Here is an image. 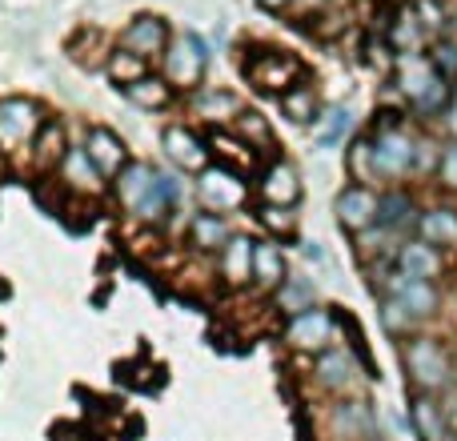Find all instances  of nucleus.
<instances>
[{
    "label": "nucleus",
    "instance_id": "f257e3e1",
    "mask_svg": "<svg viewBox=\"0 0 457 441\" xmlns=\"http://www.w3.org/2000/svg\"><path fill=\"white\" fill-rule=\"evenodd\" d=\"M402 362H405V373H410L418 394L434 397V394H442V389L453 386V357L437 337H426V333L410 337L402 349Z\"/></svg>",
    "mask_w": 457,
    "mask_h": 441
},
{
    "label": "nucleus",
    "instance_id": "f03ea898",
    "mask_svg": "<svg viewBox=\"0 0 457 441\" xmlns=\"http://www.w3.org/2000/svg\"><path fill=\"white\" fill-rule=\"evenodd\" d=\"M413 165H418V141L402 125H381L370 137V177L397 181V177L413 173Z\"/></svg>",
    "mask_w": 457,
    "mask_h": 441
},
{
    "label": "nucleus",
    "instance_id": "7ed1b4c3",
    "mask_svg": "<svg viewBox=\"0 0 457 441\" xmlns=\"http://www.w3.org/2000/svg\"><path fill=\"white\" fill-rule=\"evenodd\" d=\"M245 77L253 80L265 93H289L293 85H301V64L297 56L281 53V48H257V53L245 61Z\"/></svg>",
    "mask_w": 457,
    "mask_h": 441
},
{
    "label": "nucleus",
    "instance_id": "20e7f679",
    "mask_svg": "<svg viewBox=\"0 0 457 441\" xmlns=\"http://www.w3.org/2000/svg\"><path fill=\"white\" fill-rule=\"evenodd\" d=\"M165 61V80L181 88H201L209 69V45L197 37V32H185L177 45H169V53L161 56Z\"/></svg>",
    "mask_w": 457,
    "mask_h": 441
},
{
    "label": "nucleus",
    "instance_id": "39448f33",
    "mask_svg": "<svg viewBox=\"0 0 457 441\" xmlns=\"http://www.w3.org/2000/svg\"><path fill=\"white\" fill-rule=\"evenodd\" d=\"M40 125H45V121H40L37 101H29V96H4V101H0V149L4 153L32 145Z\"/></svg>",
    "mask_w": 457,
    "mask_h": 441
},
{
    "label": "nucleus",
    "instance_id": "423d86ee",
    "mask_svg": "<svg viewBox=\"0 0 457 441\" xmlns=\"http://www.w3.org/2000/svg\"><path fill=\"white\" fill-rule=\"evenodd\" d=\"M197 197L205 201L209 213H233V209H241L245 201H249V185L241 181L237 169H225V165L213 169L209 165L197 181Z\"/></svg>",
    "mask_w": 457,
    "mask_h": 441
},
{
    "label": "nucleus",
    "instance_id": "0eeeda50",
    "mask_svg": "<svg viewBox=\"0 0 457 441\" xmlns=\"http://www.w3.org/2000/svg\"><path fill=\"white\" fill-rule=\"evenodd\" d=\"M313 378L321 389H329V394L337 397H353L357 386H361V365H357V357L349 354V349L341 345H329L325 354H317L313 362Z\"/></svg>",
    "mask_w": 457,
    "mask_h": 441
},
{
    "label": "nucleus",
    "instance_id": "6e6552de",
    "mask_svg": "<svg viewBox=\"0 0 457 441\" xmlns=\"http://www.w3.org/2000/svg\"><path fill=\"white\" fill-rule=\"evenodd\" d=\"M333 333H337V317L329 309H309V313H297L285 329V341H289L297 354H325L333 345Z\"/></svg>",
    "mask_w": 457,
    "mask_h": 441
},
{
    "label": "nucleus",
    "instance_id": "1a4fd4ad",
    "mask_svg": "<svg viewBox=\"0 0 457 441\" xmlns=\"http://www.w3.org/2000/svg\"><path fill=\"white\" fill-rule=\"evenodd\" d=\"M329 434L337 441H373L378 434V418L365 397H341L329 410Z\"/></svg>",
    "mask_w": 457,
    "mask_h": 441
},
{
    "label": "nucleus",
    "instance_id": "9d476101",
    "mask_svg": "<svg viewBox=\"0 0 457 441\" xmlns=\"http://www.w3.org/2000/svg\"><path fill=\"white\" fill-rule=\"evenodd\" d=\"M378 205L381 197L370 189V185H345L333 201V213H337V225L349 229V233H365V229L378 225Z\"/></svg>",
    "mask_w": 457,
    "mask_h": 441
},
{
    "label": "nucleus",
    "instance_id": "9b49d317",
    "mask_svg": "<svg viewBox=\"0 0 457 441\" xmlns=\"http://www.w3.org/2000/svg\"><path fill=\"white\" fill-rule=\"evenodd\" d=\"M386 297L402 301V305L410 309L418 321L434 317L437 305H442V293H437L434 281H421V277H405V273H389V277H386Z\"/></svg>",
    "mask_w": 457,
    "mask_h": 441
},
{
    "label": "nucleus",
    "instance_id": "f8f14e48",
    "mask_svg": "<svg viewBox=\"0 0 457 441\" xmlns=\"http://www.w3.org/2000/svg\"><path fill=\"white\" fill-rule=\"evenodd\" d=\"M169 24L161 21V16H137L133 24H129L125 32H120V48L133 56H141V61H153V56H165L169 53Z\"/></svg>",
    "mask_w": 457,
    "mask_h": 441
},
{
    "label": "nucleus",
    "instance_id": "ddd939ff",
    "mask_svg": "<svg viewBox=\"0 0 457 441\" xmlns=\"http://www.w3.org/2000/svg\"><path fill=\"white\" fill-rule=\"evenodd\" d=\"M161 145H165L169 161H173V165H181L185 173H197L201 177L209 169V161H213V149H209L197 133H189L185 125H169L165 133H161Z\"/></svg>",
    "mask_w": 457,
    "mask_h": 441
},
{
    "label": "nucleus",
    "instance_id": "4468645a",
    "mask_svg": "<svg viewBox=\"0 0 457 441\" xmlns=\"http://www.w3.org/2000/svg\"><path fill=\"white\" fill-rule=\"evenodd\" d=\"M257 193L265 205H285L293 209L301 201V181H297V169L285 165V161H273V165L261 169L257 177Z\"/></svg>",
    "mask_w": 457,
    "mask_h": 441
},
{
    "label": "nucleus",
    "instance_id": "2eb2a0df",
    "mask_svg": "<svg viewBox=\"0 0 457 441\" xmlns=\"http://www.w3.org/2000/svg\"><path fill=\"white\" fill-rule=\"evenodd\" d=\"M394 265H397V273H405V277L434 281V277L445 269V261H442V249H437V245H429V241H421V237H418V241H402V245H397Z\"/></svg>",
    "mask_w": 457,
    "mask_h": 441
},
{
    "label": "nucleus",
    "instance_id": "dca6fc26",
    "mask_svg": "<svg viewBox=\"0 0 457 441\" xmlns=\"http://www.w3.org/2000/svg\"><path fill=\"white\" fill-rule=\"evenodd\" d=\"M181 181H177L173 173H157V181L149 185V193L141 197V205L133 209L141 220H149V225H161V220H169V213H177V205H181Z\"/></svg>",
    "mask_w": 457,
    "mask_h": 441
},
{
    "label": "nucleus",
    "instance_id": "f3484780",
    "mask_svg": "<svg viewBox=\"0 0 457 441\" xmlns=\"http://www.w3.org/2000/svg\"><path fill=\"white\" fill-rule=\"evenodd\" d=\"M437 77H442V72L434 69L429 53H397V88L410 96V104H418Z\"/></svg>",
    "mask_w": 457,
    "mask_h": 441
},
{
    "label": "nucleus",
    "instance_id": "a211bd4d",
    "mask_svg": "<svg viewBox=\"0 0 457 441\" xmlns=\"http://www.w3.org/2000/svg\"><path fill=\"white\" fill-rule=\"evenodd\" d=\"M193 117L209 121V125H225V121H237L241 117V96L228 93V88H217V85H201L193 88Z\"/></svg>",
    "mask_w": 457,
    "mask_h": 441
},
{
    "label": "nucleus",
    "instance_id": "6ab92c4d",
    "mask_svg": "<svg viewBox=\"0 0 457 441\" xmlns=\"http://www.w3.org/2000/svg\"><path fill=\"white\" fill-rule=\"evenodd\" d=\"M410 421L413 429H418L421 441H457V429L450 426V418H445L442 402L429 394H418L410 405Z\"/></svg>",
    "mask_w": 457,
    "mask_h": 441
},
{
    "label": "nucleus",
    "instance_id": "aec40b11",
    "mask_svg": "<svg viewBox=\"0 0 457 441\" xmlns=\"http://www.w3.org/2000/svg\"><path fill=\"white\" fill-rule=\"evenodd\" d=\"M85 153L93 157V165L101 169L104 177H117L120 169L129 165V149H125V141H120L112 129H88V137H85Z\"/></svg>",
    "mask_w": 457,
    "mask_h": 441
},
{
    "label": "nucleus",
    "instance_id": "412c9836",
    "mask_svg": "<svg viewBox=\"0 0 457 441\" xmlns=\"http://www.w3.org/2000/svg\"><path fill=\"white\" fill-rule=\"evenodd\" d=\"M61 181L69 185V189L96 197V193L104 189V181H109V177H104L101 169L93 165V157H88L85 145H80V149H69V157H64V165H61Z\"/></svg>",
    "mask_w": 457,
    "mask_h": 441
},
{
    "label": "nucleus",
    "instance_id": "4be33fe9",
    "mask_svg": "<svg viewBox=\"0 0 457 441\" xmlns=\"http://www.w3.org/2000/svg\"><path fill=\"white\" fill-rule=\"evenodd\" d=\"M233 229H228V220H225V213H193V220H189V241H193V249L197 253H217L221 257V249L228 241H233Z\"/></svg>",
    "mask_w": 457,
    "mask_h": 441
},
{
    "label": "nucleus",
    "instance_id": "5701e85b",
    "mask_svg": "<svg viewBox=\"0 0 457 441\" xmlns=\"http://www.w3.org/2000/svg\"><path fill=\"white\" fill-rule=\"evenodd\" d=\"M29 153H32V165H37L40 173H53V169H61L64 157H69V145H64V125H61V121H45Z\"/></svg>",
    "mask_w": 457,
    "mask_h": 441
},
{
    "label": "nucleus",
    "instance_id": "b1692460",
    "mask_svg": "<svg viewBox=\"0 0 457 441\" xmlns=\"http://www.w3.org/2000/svg\"><path fill=\"white\" fill-rule=\"evenodd\" d=\"M418 205H413V197L410 193H386L381 197V205H378V229H386L389 237H402L405 229H413L418 225Z\"/></svg>",
    "mask_w": 457,
    "mask_h": 441
},
{
    "label": "nucleus",
    "instance_id": "393cba45",
    "mask_svg": "<svg viewBox=\"0 0 457 441\" xmlns=\"http://www.w3.org/2000/svg\"><path fill=\"white\" fill-rule=\"evenodd\" d=\"M253 249H257V241H253V237H233V241L221 249V257H217V269H221L225 285L253 281Z\"/></svg>",
    "mask_w": 457,
    "mask_h": 441
},
{
    "label": "nucleus",
    "instance_id": "a878e982",
    "mask_svg": "<svg viewBox=\"0 0 457 441\" xmlns=\"http://www.w3.org/2000/svg\"><path fill=\"white\" fill-rule=\"evenodd\" d=\"M285 277H289V269H285V249L277 241H257V249H253V285H261V289H281Z\"/></svg>",
    "mask_w": 457,
    "mask_h": 441
},
{
    "label": "nucleus",
    "instance_id": "bb28decb",
    "mask_svg": "<svg viewBox=\"0 0 457 441\" xmlns=\"http://www.w3.org/2000/svg\"><path fill=\"white\" fill-rule=\"evenodd\" d=\"M277 309H281V313H289V317L317 309V285H313V277H301V273L285 277L281 289H277Z\"/></svg>",
    "mask_w": 457,
    "mask_h": 441
},
{
    "label": "nucleus",
    "instance_id": "cd10ccee",
    "mask_svg": "<svg viewBox=\"0 0 457 441\" xmlns=\"http://www.w3.org/2000/svg\"><path fill=\"white\" fill-rule=\"evenodd\" d=\"M418 233H421V241L437 245V249L457 245V209H450V205L426 209V213L418 217Z\"/></svg>",
    "mask_w": 457,
    "mask_h": 441
},
{
    "label": "nucleus",
    "instance_id": "c85d7f7f",
    "mask_svg": "<svg viewBox=\"0 0 457 441\" xmlns=\"http://www.w3.org/2000/svg\"><path fill=\"white\" fill-rule=\"evenodd\" d=\"M153 181H157V169L145 165V161H129V165L117 173V197H120V205L137 209V205H141V197L149 193Z\"/></svg>",
    "mask_w": 457,
    "mask_h": 441
},
{
    "label": "nucleus",
    "instance_id": "c756f323",
    "mask_svg": "<svg viewBox=\"0 0 457 441\" xmlns=\"http://www.w3.org/2000/svg\"><path fill=\"white\" fill-rule=\"evenodd\" d=\"M277 104H281V112L293 125H317L321 121V101H317L313 85H293L289 93L277 96Z\"/></svg>",
    "mask_w": 457,
    "mask_h": 441
},
{
    "label": "nucleus",
    "instance_id": "7c9ffc66",
    "mask_svg": "<svg viewBox=\"0 0 457 441\" xmlns=\"http://www.w3.org/2000/svg\"><path fill=\"white\" fill-rule=\"evenodd\" d=\"M120 93H125L137 109H149V112H161V109H169V104H173V85H169L165 77H153V72L145 80H137V85L120 88Z\"/></svg>",
    "mask_w": 457,
    "mask_h": 441
},
{
    "label": "nucleus",
    "instance_id": "2f4dec72",
    "mask_svg": "<svg viewBox=\"0 0 457 441\" xmlns=\"http://www.w3.org/2000/svg\"><path fill=\"white\" fill-rule=\"evenodd\" d=\"M426 37H429V32L421 29L413 4L402 8V12H397V21L389 24V45H394L397 53H418V45H426Z\"/></svg>",
    "mask_w": 457,
    "mask_h": 441
},
{
    "label": "nucleus",
    "instance_id": "473e14b6",
    "mask_svg": "<svg viewBox=\"0 0 457 441\" xmlns=\"http://www.w3.org/2000/svg\"><path fill=\"white\" fill-rule=\"evenodd\" d=\"M104 69H109V77H112V85H117V88H129V85H137V80L149 77V61H141V56L125 53V48L109 53Z\"/></svg>",
    "mask_w": 457,
    "mask_h": 441
},
{
    "label": "nucleus",
    "instance_id": "72a5a7b5",
    "mask_svg": "<svg viewBox=\"0 0 457 441\" xmlns=\"http://www.w3.org/2000/svg\"><path fill=\"white\" fill-rule=\"evenodd\" d=\"M233 129H237V137H241L245 145H273V129H269V121L261 117V112H253V109H241V117L233 121Z\"/></svg>",
    "mask_w": 457,
    "mask_h": 441
},
{
    "label": "nucleus",
    "instance_id": "f704fd0d",
    "mask_svg": "<svg viewBox=\"0 0 457 441\" xmlns=\"http://www.w3.org/2000/svg\"><path fill=\"white\" fill-rule=\"evenodd\" d=\"M381 325H386V333H394V337H410V333L418 329V317H413L402 301L386 297L381 301Z\"/></svg>",
    "mask_w": 457,
    "mask_h": 441
},
{
    "label": "nucleus",
    "instance_id": "c9c22d12",
    "mask_svg": "<svg viewBox=\"0 0 457 441\" xmlns=\"http://www.w3.org/2000/svg\"><path fill=\"white\" fill-rule=\"evenodd\" d=\"M261 225L269 229V233H281V237H297V213L285 205H261L257 209Z\"/></svg>",
    "mask_w": 457,
    "mask_h": 441
},
{
    "label": "nucleus",
    "instance_id": "e433bc0d",
    "mask_svg": "<svg viewBox=\"0 0 457 441\" xmlns=\"http://www.w3.org/2000/svg\"><path fill=\"white\" fill-rule=\"evenodd\" d=\"M413 12H418V21H421V29L434 37V32H442L445 29V8L437 4V0H413Z\"/></svg>",
    "mask_w": 457,
    "mask_h": 441
},
{
    "label": "nucleus",
    "instance_id": "4c0bfd02",
    "mask_svg": "<svg viewBox=\"0 0 457 441\" xmlns=\"http://www.w3.org/2000/svg\"><path fill=\"white\" fill-rule=\"evenodd\" d=\"M429 61H434V69L442 72L445 80H457V45L453 40H437L434 53H429Z\"/></svg>",
    "mask_w": 457,
    "mask_h": 441
},
{
    "label": "nucleus",
    "instance_id": "58836bf2",
    "mask_svg": "<svg viewBox=\"0 0 457 441\" xmlns=\"http://www.w3.org/2000/svg\"><path fill=\"white\" fill-rule=\"evenodd\" d=\"M349 129H353V112H349V109H333L329 112V129L321 133V145H337Z\"/></svg>",
    "mask_w": 457,
    "mask_h": 441
},
{
    "label": "nucleus",
    "instance_id": "ea45409f",
    "mask_svg": "<svg viewBox=\"0 0 457 441\" xmlns=\"http://www.w3.org/2000/svg\"><path fill=\"white\" fill-rule=\"evenodd\" d=\"M442 153L445 149H437L434 141H418V173H437V169H442Z\"/></svg>",
    "mask_w": 457,
    "mask_h": 441
},
{
    "label": "nucleus",
    "instance_id": "a19ab883",
    "mask_svg": "<svg viewBox=\"0 0 457 441\" xmlns=\"http://www.w3.org/2000/svg\"><path fill=\"white\" fill-rule=\"evenodd\" d=\"M437 177H442L445 189H457V141H453V145H445V153H442V169H437Z\"/></svg>",
    "mask_w": 457,
    "mask_h": 441
},
{
    "label": "nucleus",
    "instance_id": "79ce46f5",
    "mask_svg": "<svg viewBox=\"0 0 457 441\" xmlns=\"http://www.w3.org/2000/svg\"><path fill=\"white\" fill-rule=\"evenodd\" d=\"M445 125H450V133H453V141H457V93H453V104L445 109Z\"/></svg>",
    "mask_w": 457,
    "mask_h": 441
},
{
    "label": "nucleus",
    "instance_id": "37998d69",
    "mask_svg": "<svg viewBox=\"0 0 457 441\" xmlns=\"http://www.w3.org/2000/svg\"><path fill=\"white\" fill-rule=\"evenodd\" d=\"M261 8H265V12H281V8H289L293 0H257Z\"/></svg>",
    "mask_w": 457,
    "mask_h": 441
},
{
    "label": "nucleus",
    "instance_id": "c03bdc74",
    "mask_svg": "<svg viewBox=\"0 0 457 441\" xmlns=\"http://www.w3.org/2000/svg\"><path fill=\"white\" fill-rule=\"evenodd\" d=\"M305 257H309V261H321V257H325V253H321V249H317V245H305Z\"/></svg>",
    "mask_w": 457,
    "mask_h": 441
},
{
    "label": "nucleus",
    "instance_id": "a18cd8bd",
    "mask_svg": "<svg viewBox=\"0 0 457 441\" xmlns=\"http://www.w3.org/2000/svg\"><path fill=\"white\" fill-rule=\"evenodd\" d=\"M305 8H321V4H329V0H301Z\"/></svg>",
    "mask_w": 457,
    "mask_h": 441
},
{
    "label": "nucleus",
    "instance_id": "49530a36",
    "mask_svg": "<svg viewBox=\"0 0 457 441\" xmlns=\"http://www.w3.org/2000/svg\"><path fill=\"white\" fill-rule=\"evenodd\" d=\"M373 441H386V437H373Z\"/></svg>",
    "mask_w": 457,
    "mask_h": 441
}]
</instances>
